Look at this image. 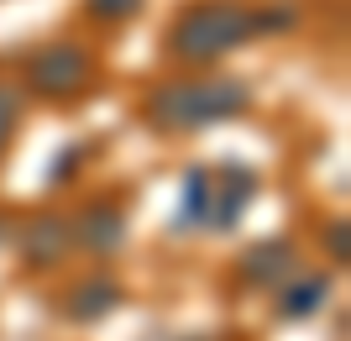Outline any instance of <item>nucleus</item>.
<instances>
[{
  "label": "nucleus",
  "mask_w": 351,
  "mask_h": 341,
  "mask_svg": "<svg viewBox=\"0 0 351 341\" xmlns=\"http://www.w3.org/2000/svg\"><path fill=\"white\" fill-rule=\"evenodd\" d=\"M95 74H100V63H95V53L84 43H47L27 58V89L53 105H69L79 95H89Z\"/></svg>",
  "instance_id": "7ed1b4c3"
},
{
  "label": "nucleus",
  "mask_w": 351,
  "mask_h": 341,
  "mask_svg": "<svg viewBox=\"0 0 351 341\" xmlns=\"http://www.w3.org/2000/svg\"><path fill=\"white\" fill-rule=\"evenodd\" d=\"M16 252H21V263L37 268V273H47V268H58L63 257L73 252V231H69V215H58V210H37L32 221L16 226Z\"/></svg>",
  "instance_id": "39448f33"
},
{
  "label": "nucleus",
  "mask_w": 351,
  "mask_h": 341,
  "mask_svg": "<svg viewBox=\"0 0 351 341\" xmlns=\"http://www.w3.org/2000/svg\"><path fill=\"white\" fill-rule=\"evenodd\" d=\"M89 158V148L84 142H69V148L58 152V158H53V174H47V184H69L73 174H79V163H84Z\"/></svg>",
  "instance_id": "ddd939ff"
},
{
  "label": "nucleus",
  "mask_w": 351,
  "mask_h": 341,
  "mask_svg": "<svg viewBox=\"0 0 351 341\" xmlns=\"http://www.w3.org/2000/svg\"><path fill=\"white\" fill-rule=\"evenodd\" d=\"M136 11H142V0H84V16L100 21V27H121V21H132Z\"/></svg>",
  "instance_id": "f8f14e48"
},
{
  "label": "nucleus",
  "mask_w": 351,
  "mask_h": 341,
  "mask_svg": "<svg viewBox=\"0 0 351 341\" xmlns=\"http://www.w3.org/2000/svg\"><path fill=\"white\" fill-rule=\"evenodd\" d=\"M210 178H215V210H210V231H236L241 226V215H247V205L257 200V189H263V174L252 163H215L210 168Z\"/></svg>",
  "instance_id": "423d86ee"
},
{
  "label": "nucleus",
  "mask_w": 351,
  "mask_h": 341,
  "mask_svg": "<svg viewBox=\"0 0 351 341\" xmlns=\"http://www.w3.org/2000/svg\"><path fill=\"white\" fill-rule=\"evenodd\" d=\"M126 305V289H121V279H105V273H95V279H79L69 289V299H63V315L69 320H79V326H95V320H105L110 310H121Z\"/></svg>",
  "instance_id": "0eeeda50"
},
{
  "label": "nucleus",
  "mask_w": 351,
  "mask_h": 341,
  "mask_svg": "<svg viewBox=\"0 0 351 341\" xmlns=\"http://www.w3.org/2000/svg\"><path fill=\"white\" fill-rule=\"evenodd\" d=\"M247 110H252V89H247V79H231V74L168 79L142 105L152 132H178V137L215 126V121H231V116H247Z\"/></svg>",
  "instance_id": "f03ea898"
},
{
  "label": "nucleus",
  "mask_w": 351,
  "mask_h": 341,
  "mask_svg": "<svg viewBox=\"0 0 351 341\" xmlns=\"http://www.w3.org/2000/svg\"><path fill=\"white\" fill-rule=\"evenodd\" d=\"M21 84H11V79H0V158L11 152L16 142V126H21Z\"/></svg>",
  "instance_id": "9b49d317"
},
{
  "label": "nucleus",
  "mask_w": 351,
  "mask_h": 341,
  "mask_svg": "<svg viewBox=\"0 0 351 341\" xmlns=\"http://www.w3.org/2000/svg\"><path fill=\"white\" fill-rule=\"evenodd\" d=\"M325 247H330L336 263H346V257H351V226H346V215H336V221L325 226Z\"/></svg>",
  "instance_id": "4468645a"
},
{
  "label": "nucleus",
  "mask_w": 351,
  "mask_h": 341,
  "mask_svg": "<svg viewBox=\"0 0 351 341\" xmlns=\"http://www.w3.org/2000/svg\"><path fill=\"white\" fill-rule=\"evenodd\" d=\"M69 231H73V252H89V257H121V247H126V231H132V221H126V200L121 194H95L84 210H73L69 215Z\"/></svg>",
  "instance_id": "20e7f679"
},
{
  "label": "nucleus",
  "mask_w": 351,
  "mask_h": 341,
  "mask_svg": "<svg viewBox=\"0 0 351 341\" xmlns=\"http://www.w3.org/2000/svg\"><path fill=\"white\" fill-rule=\"evenodd\" d=\"M289 273H299V247L283 237H267L257 242L247 257H241V279L252 283V289H278Z\"/></svg>",
  "instance_id": "6e6552de"
},
{
  "label": "nucleus",
  "mask_w": 351,
  "mask_h": 341,
  "mask_svg": "<svg viewBox=\"0 0 351 341\" xmlns=\"http://www.w3.org/2000/svg\"><path fill=\"white\" fill-rule=\"evenodd\" d=\"M273 294H278V299H273L278 320H309L315 310H325V299H330V279H325V273H289Z\"/></svg>",
  "instance_id": "9d476101"
},
{
  "label": "nucleus",
  "mask_w": 351,
  "mask_h": 341,
  "mask_svg": "<svg viewBox=\"0 0 351 341\" xmlns=\"http://www.w3.org/2000/svg\"><path fill=\"white\" fill-rule=\"evenodd\" d=\"M16 237V221H11V215H5V210H0V247H5V242H11Z\"/></svg>",
  "instance_id": "2eb2a0df"
},
{
  "label": "nucleus",
  "mask_w": 351,
  "mask_h": 341,
  "mask_svg": "<svg viewBox=\"0 0 351 341\" xmlns=\"http://www.w3.org/2000/svg\"><path fill=\"white\" fill-rule=\"evenodd\" d=\"M299 27V5H241V0H189L184 11L168 21V53L173 63L210 69V63L231 58L236 47L273 37V32Z\"/></svg>",
  "instance_id": "f257e3e1"
},
{
  "label": "nucleus",
  "mask_w": 351,
  "mask_h": 341,
  "mask_svg": "<svg viewBox=\"0 0 351 341\" xmlns=\"http://www.w3.org/2000/svg\"><path fill=\"white\" fill-rule=\"evenodd\" d=\"M210 210H215V178L205 163L184 168L178 184V210H173V231H210Z\"/></svg>",
  "instance_id": "1a4fd4ad"
}]
</instances>
